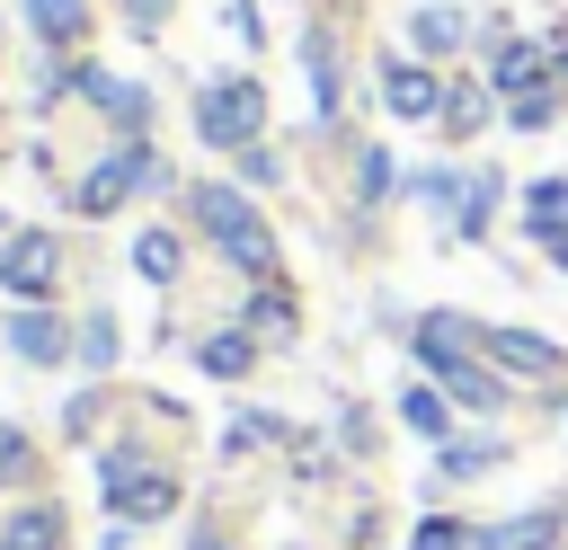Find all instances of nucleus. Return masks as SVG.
Listing matches in <instances>:
<instances>
[{
    "label": "nucleus",
    "instance_id": "1",
    "mask_svg": "<svg viewBox=\"0 0 568 550\" xmlns=\"http://www.w3.org/2000/svg\"><path fill=\"white\" fill-rule=\"evenodd\" d=\"M186 213L204 222V240H213V248H222V257H231L240 275L275 284V231H266V213H257V204H248L240 186H213V177H204V186L186 195Z\"/></svg>",
    "mask_w": 568,
    "mask_h": 550
},
{
    "label": "nucleus",
    "instance_id": "2",
    "mask_svg": "<svg viewBox=\"0 0 568 550\" xmlns=\"http://www.w3.org/2000/svg\"><path fill=\"white\" fill-rule=\"evenodd\" d=\"M479 355H488L515 390H532V399H550V408H559V381H568V346H559V337L515 328V319H479Z\"/></svg>",
    "mask_w": 568,
    "mask_h": 550
},
{
    "label": "nucleus",
    "instance_id": "3",
    "mask_svg": "<svg viewBox=\"0 0 568 550\" xmlns=\"http://www.w3.org/2000/svg\"><path fill=\"white\" fill-rule=\"evenodd\" d=\"M98 479H106V506H115L124 523H160V515H178V470H169V461H142L133 444H115V452L98 461Z\"/></svg>",
    "mask_w": 568,
    "mask_h": 550
},
{
    "label": "nucleus",
    "instance_id": "4",
    "mask_svg": "<svg viewBox=\"0 0 568 550\" xmlns=\"http://www.w3.org/2000/svg\"><path fill=\"white\" fill-rule=\"evenodd\" d=\"M195 133H204L213 151H248V142L266 133V89H257L248 71H231V80H213V89L195 98Z\"/></svg>",
    "mask_w": 568,
    "mask_h": 550
},
{
    "label": "nucleus",
    "instance_id": "5",
    "mask_svg": "<svg viewBox=\"0 0 568 550\" xmlns=\"http://www.w3.org/2000/svg\"><path fill=\"white\" fill-rule=\"evenodd\" d=\"M408 355L426 364V381H453L462 364H479V319H462V310H417V319H408Z\"/></svg>",
    "mask_w": 568,
    "mask_h": 550
},
{
    "label": "nucleus",
    "instance_id": "6",
    "mask_svg": "<svg viewBox=\"0 0 568 550\" xmlns=\"http://www.w3.org/2000/svg\"><path fill=\"white\" fill-rule=\"evenodd\" d=\"M133 186H160V160H151L142 142H115V151H106V160L80 177V195H71V204H80V213H115Z\"/></svg>",
    "mask_w": 568,
    "mask_h": 550
},
{
    "label": "nucleus",
    "instance_id": "7",
    "mask_svg": "<svg viewBox=\"0 0 568 550\" xmlns=\"http://www.w3.org/2000/svg\"><path fill=\"white\" fill-rule=\"evenodd\" d=\"M559 541H568V497H541V506L479 523V550H559Z\"/></svg>",
    "mask_w": 568,
    "mask_h": 550
},
{
    "label": "nucleus",
    "instance_id": "8",
    "mask_svg": "<svg viewBox=\"0 0 568 550\" xmlns=\"http://www.w3.org/2000/svg\"><path fill=\"white\" fill-rule=\"evenodd\" d=\"M488 89L515 106V98H541V89H559V71H550V44H532V35H497V53H488Z\"/></svg>",
    "mask_w": 568,
    "mask_h": 550
},
{
    "label": "nucleus",
    "instance_id": "9",
    "mask_svg": "<svg viewBox=\"0 0 568 550\" xmlns=\"http://www.w3.org/2000/svg\"><path fill=\"white\" fill-rule=\"evenodd\" d=\"M382 106L399 124H435L444 115V80L417 62V53H382Z\"/></svg>",
    "mask_w": 568,
    "mask_h": 550
},
{
    "label": "nucleus",
    "instance_id": "10",
    "mask_svg": "<svg viewBox=\"0 0 568 550\" xmlns=\"http://www.w3.org/2000/svg\"><path fill=\"white\" fill-rule=\"evenodd\" d=\"M53 275H62V240H53V231H18V240L0 248V284H9L18 302H44Z\"/></svg>",
    "mask_w": 568,
    "mask_h": 550
},
{
    "label": "nucleus",
    "instance_id": "11",
    "mask_svg": "<svg viewBox=\"0 0 568 550\" xmlns=\"http://www.w3.org/2000/svg\"><path fill=\"white\" fill-rule=\"evenodd\" d=\"M506 461H515L506 435H453V444H435V488H470V479H488Z\"/></svg>",
    "mask_w": 568,
    "mask_h": 550
},
{
    "label": "nucleus",
    "instance_id": "12",
    "mask_svg": "<svg viewBox=\"0 0 568 550\" xmlns=\"http://www.w3.org/2000/svg\"><path fill=\"white\" fill-rule=\"evenodd\" d=\"M524 231L550 266H568V177H532L524 186Z\"/></svg>",
    "mask_w": 568,
    "mask_h": 550
},
{
    "label": "nucleus",
    "instance_id": "13",
    "mask_svg": "<svg viewBox=\"0 0 568 550\" xmlns=\"http://www.w3.org/2000/svg\"><path fill=\"white\" fill-rule=\"evenodd\" d=\"M62 541H71V523H62L53 497H27V506L0 515V550H62Z\"/></svg>",
    "mask_w": 568,
    "mask_h": 550
},
{
    "label": "nucleus",
    "instance_id": "14",
    "mask_svg": "<svg viewBox=\"0 0 568 550\" xmlns=\"http://www.w3.org/2000/svg\"><path fill=\"white\" fill-rule=\"evenodd\" d=\"M453 417H462V408H453V399H444V390H435V381H408V390H399V426H408V435H417V444H426V452H435V444H453V435H462V426H453Z\"/></svg>",
    "mask_w": 568,
    "mask_h": 550
},
{
    "label": "nucleus",
    "instance_id": "15",
    "mask_svg": "<svg viewBox=\"0 0 568 550\" xmlns=\"http://www.w3.org/2000/svg\"><path fill=\"white\" fill-rule=\"evenodd\" d=\"M408 44H417V62H444V53H462V44H470V18H462V9H444V0H426V9L408 18Z\"/></svg>",
    "mask_w": 568,
    "mask_h": 550
},
{
    "label": "nucleus",
    "instance_id": "16",
    "mask_svg": "<svg viewBox=\"0 0 568 550\" xmlns=\"http://www.w3.org/2000/svg\"><path fill=\"white\" fill-rule=\"evenodd\" d=\"M302 71H311V106H320V124H328V115H337V98H346L337 35H328V27H311V35H302Z\"/></svg>",
    "mask_w": 568,
    "mask_h": 550
},
{
    "label": "nucleus",
    "instance_id": "17",
    "mask_svg": "<svg viewBox=\"0 0 568 550\" xmlns=\"http://www.w3.org/2000/svg\"><path fill=\"white\" fill-rule=\"evenodd\" d=\"M240 328H248V337H257V346H284V337H293V328H302V310H293V293H284V275H275V284H257V293H248V310H240Z\"/></svg>",
    "mask_w": 568,
    "mask_h": 550
},
{
    "label": "nucleus",
    "instance_id": "18",
    "mask_svg": "<svg viewBox=\"0 0 568 550\" xmlns=\"http://www.w3.org/2000/svg\"><path fill=\"white\" fill-rule=\"evenodd\" d=\"M488 98H497L488 80H444V115H435V124H444L453 142H470V133H479L488 115H506V106H488Z\"/></svg>",
    "mask_w": 568,
    "mask_h": 550
},
{
    "label": "nucleus",
    "instance_id": "19",
    "mask_svg": "<svg viewBox=\"0 0 568 550\" xmlns=\"http://www.w3.org/2000/svg\"><path fill=\"white\" fill-rule=\"evenodd\" d=\"M195 364H204L213 381H248V373H257V337H248V328H213V337L195 346Z\"/></svg>",
    "mask_w": 568,
    "mask_h": 550
},
{
    "label": "nucleus",
    "instance_id": "20",
    "mask_svg": "<svg viewBox=\"0 0 568 550\" xmlns=\"http://www.w3.org/2000/svg\"><path fill=\"white\" fill-rule=\"evenodd\" d=\"M408 550H479V515H453V506H426L408 523Z\"/></svg>",
    "mask_w": 568,
    "mask_h": 550
},
{
    "label": "nucleus",
    "instance_id": "21",
    "mask_svg": "<svg viewBox=\"0 0 568 550\" xmlns=\"http://www.w3.org/2000/svg\"><path fill=\"white\" fill-rule=\"evenodd\" d=\"M9 346H18L27 364H62V346H71V337H62V319H53V310H18V319H9Z\"/></svg>",
    "mask_w": 568,
    "mask_h": 550
},
{
    "label": "nucleus",
    "instance_id": "22",
    "mask_svg": "<svg viewBox=\"0 0 568 550\" xmlns=\"http://www.w3.org/2000/svg\"><path fill=\"white\" fill-rule=\"evenodd\" d=\"M27 18H36L44 44H80L89 35V0H27Z\"/></svg>",
    "mask_w": 568,
    "mask_h": 550
},
{
    "label": "nucleus",
    "instance_id": "23",
    "mask_svg": "<svg viewBox=\"0 0 568 550\" xmlns=\"http://www.w3.org/2000/svg\"><path fill=\"white\" fill-rule=\"evenodd\" d=\"M488 204H497V169H470V177H462V204H453V231L479 240V231H488Z\"/></svg>",
    "mask_w": 568,
    "mask_h": 550
},
{
    "label": "nucleus",
    "instance_id": "24",
    "mask_svg": "<svg viewBox=\"0 0 568 550\" xmlns=\"http://www.w3.org/2000/svg\"><path fill=\"white\" fill-rule=\"evenodd\" d=\"M133 266H142L151 284H178V266H186V248H178V231H142V240H133Z\"/></svg>",
    "mask_w": 568,
    "mask_h": 550
},
{
    "label": "nucleus",
    "instance_id": "25",
    "mask_svg": "<svg viewBox=\"0 0 568 550\" xmlns=\"http://www.w3.org/2000/svg\"><path fill=\"white\" fill-rule=\"evenodd\" d=\"M222 444H231V452H266V444H293V426H284V417H266V408H240Z\"/></svg>",
    "mask_w": 568,
    "mask_h": 550
},
{
    "label": "nucleus",
    "instance_id": "26",
    "mask_svg": "<svg viewBox=\"0 0 568 550\" xmlns=\"http://www.w3.org/2000/svg\"><path fill=\"white\" fill-rule=\"evenodd\" d=\"M559 98H568V89H541V98H515V106H506V124H515V133H550V124H559Z\"/></svg>",
    "mask_w": 568,
    "mask_h": 550
},
{
    "label": "nucleus",
    "instance_id": "27",
    "mask_svg": "<svg viewBox=\"0 0 568 550\" xmlns=\"http://www.w3.org/2000/svg\"><path fill=\"white\" fill-rule=\"evenodd\" d=\"M390 186H399V177H390V151H364V160H355V195H364V204H382Z\"/></svg>",
    "mask_w": 568,
    "mask_h": 550
},
{
    "label": "nucleus",
    "instance_id": "28",
    "mask_svg": "<svg viewBox=\"0 0 568 550\" xmlns=\"http://www.w3.org/2000/svg\"><path fill=\"white\" fill-rule=\"evenodd\" d=\"M80 364H115V319H80Z\"/></svg>",
    "mask_w": 568,
    "mask_h": 550
},
{
    "label": "nucleus",
    "instance_id": "29",
    "mask_svg": "<svg viewBox=\"0 0 568 550\" xmlns=\"http://www.w3.org/2000/svg\"><path fill=\"white\" fill-rule=\"evenodd\" d=\"M240 177H248V186H275V177H284V160H275V151H257V142H248V151H240Z\"/></svg>",
    "mask_w": 568,
    "mask_h": 550
},
{
    "label": "nucleus",
    "instance_id": "30",
    "mask_svg": "<svg viewBox=\"0 0 568 550\" xmlns=\"http://www.w3.org/2000/svg\"><path fill=\"white\" fill-rule=\"evenodd\" d=\"M0 479H27V435L0 426Z\"/></svg>",
    "mask_w": 568,
    "mask_h": 550
},
{
    "label": "nucleus",
    "instance_id": "31",
    "mask_svg": "<svg viewBox=\"0 0 568 550\" xmlns=\"http://www.w3.org/2000/svg\"><path fill=\"white\" fill-rule=\"evenodd\" d=\"M550 71H559V89H568V27H550Z\"/></svg>",
    "mask_w": 568,
    "mask_h": 550
},
{
    "label": "nucleus",
    "instance_id": "32",
    "mask_svg": "<svg viewBox=\"0 0 568 550\" xmlns=\"http://www.w3.org/2000/svg\"><path fill=\"white\" fill-rule=\"evenodd\" d=\"M169 18V0H133V27H160Z\"/></svg>",
    "mask_w": 568,
    "mask_h": 550
}]
</instances>
